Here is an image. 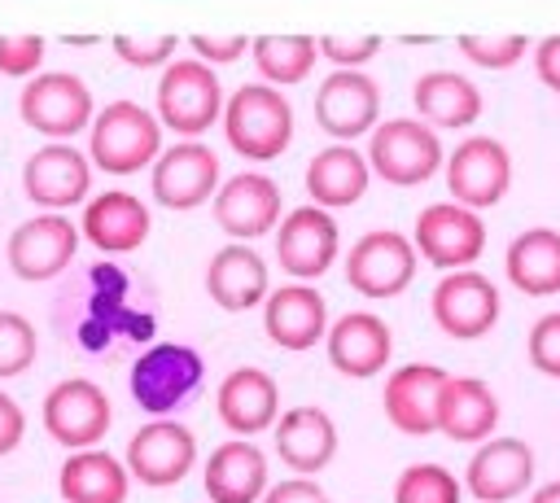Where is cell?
Here are the masks:
<instances>
[{"label": "cell", "instance_id": "obj_1", "mask_svg": "<svg viewBox=\"0 0 560 503\" xmlns=\"http://www.w3.org/2000/svg\"><path fill=\"white\" fill-rule=\"evenodd\" d=\"M219 122H223L228 149L245 162H271L293 140V105L271 83H241L228 96Z\"/></svg>", "mask_w": 560, "mask_h": 503}, {"label": "cell", "instance_id": "obj_2", "mask_svg": "<svg viewBox=\"0 0 560 503\" xmlns=\"http://www.w3.org/2000/svg\"><path fill=\"white\" fill-rule=\"evenodd\" d=\"M201 381H206V359L192 346H184V341L149 346L131 363V376H127L136 407L149 420H162V416H175L179 407H188L197 398Z\"/></svg>", "mask_w": 560, "mask_h": 503}, {"label": "cell", "instance_id": "obj_3", "mask_svg": "<svg viewBox=\"0 0 560 503\" xmlns=\"http://www.w3.org/2000/svg\"><path fill=\"white\" fill-rule=\"evenodd\" d=\"M162 153V122L136 101H109L92 118L88 157L109 175H131Z\"/></svg>", "mask_w": 560, "mask_h": 503}, {"label": "cell", "instance_id": "obj_4", "mask_svg": "<svg viewBox=\"0 0 560 503\" xmlns=\"http://www.w3.org/2000/svg\"><path fill=\"white\" fill-rule=\"evenodd\" d=\"M223 114V87L214 70L197 57H179L158 79V122L179 131L184 140H197L206 127H214Z\"/></svg>", "mask_w": 560, "mask_h": 503}, {"label": "cell", "instance_id": "obj_5", "mask_svg": "<svg viewBox=\"0 0 560 503\" xmlns=\"http://www.w3.org/2000/svg\"><path fill=\"white\" fill-rule=\"evenodd\" d=\"M442 144L438 131L416 122V118H394V122H376L372 140H368V171L381 175L394 188H416L429 175H438L442 166Z\"/></svg>", "mask_w": 560, "mask_h": 503}, {"label": "cell", "instance_id": "obj_6", "mask_svg": "<svg viewBox=\"0 0 560 503\" xmlns=\"http://www.w3.org/2000/svg\"><path fill=\"white\" fill-rule=\"evenodd\" d=\"M114 424V407L105 389L88 376H66L44 394V429L66 451H92L105 442Z\"/></svg>", "mask_w": 560, "mask_h": 503}, {"label": "cell", "instance_id": "obj_7", "mask_svg": "<svg viewBox=\"0 0 560 503\" xmlns=\"http://www.w3.org/2000/svg\"><path fill=\"white\" fill-rule=\"evenodd\" d=\"M127 472L131 481L149 486V490H166V486H179L192 464H197V437L188 424H179L175 416H162V420H144L131 442H127Z\"/></svg>", "mask_w": 560, "mask_h": 503}, {"label": "cell", "instance_id": "obj_8", "mask_svg": "<svg viewBox=\"0 0 560 503\" xmlns=\"http://www.w3.org/2000/svg\"><path fill=\"white\" fill-rule=\"evenodd\" d=\"M18 114L31 131H39L48 140H66V136H79L92 122V92L79 74L48 70V74H35L22 87Z\"/></svg>", "mask_w": 560, "mask_h": 503}, {"label": "cell", "instance_id": "obj_9", "mask_svg": "<svg viewBox=\"0 0 560 503\" xmlns=\"http://www.w3.org/2000/svg\"><path fill=\"white\" fill-rule=\"evenodd\" d=\"M416 245L394 227L363 232L346 254V280L363 297H398L416 276Z\"/></svg>", "mask_w": 560, "mask_h": 503}, {"label": "cell", "instance_id": "obj_10", "mask_svg": "<svg viewBox=\"0 0 560 503\" xmlns=\"http://www.w3.org/2000/svg\"><path fill=\"white\" fill-rule=\"evenodd\" d=\"M416 254L442 271H464L481 258L486 249V223L477 219V210L455 206V201H438L424 206L416 219V236H411Z\"/></svg>", "mask_w": 560, "mask_h": 503}, {"label": "cell", "instance_id": "obj_11", "mask_svg": "<svg viewBox=\"0 0 560 503\" xmlns=\"http://www.w3.org/2000/svg\"><path fill=\"white\" fill-rule=\"evenodd\" d=\"M433 324L455 341H477L499 324V289L477 267L446 271L433 289Z\"/></svg>", "mask_w": 560, "mask_h": 503}, {"label": "cell", "instance_id": "obj_12", "mask_svg": "<svg viewBox=\"0 0 560 503\" xmlns=\"http://www.w3.org/2000/svg\"><path fill=\"white\" fill-rule=\"evenodd\" d=\"M512 184V157L494 136H468L446 157V192L455 206L486 210Z\"/></svg>", "mask_w": 560, "mask_h": 503}, {"label": "cell", "instance_id": "obj_13", "mask_svg": "<svg viewBox=\"0 0 560 503\" xmlns=\"http://www.w3.org/2000/svg\"><path fill=\"white\" fill-rule=\"evenodd\" d=\"M74 249H79V227L66 214H52V210L18 223L13 236H9V245H4L9 271L18 280H31V284L61 276L74 262Z\"/></svg>", "mask_w": 560, "mask_h": 503}, {"label": "cell", "instance_id": "obj_14", "mask_svg": "<svg viewBox=\"0 0 560 503\" xmlns=\"http://www.w3.org/2000/svg\"><path fill=\"white\" fill-rule=\"evenodd\" d=\"M477 503H512L534 486V446L525 437H486L459 481Z\"/></svg>", "mask_w": 560, "mask_h": 503}, {"label": "cell", "instance_id": "obj_15", "mask_svg": "<svg viewBox=\"0 0 560 503\" xmlns=\"http://www.w3.org/2000/svg\"><path fill=\"white\" fill-rule=\"evenodd\" d=\"M337 245H341L337 219L319 206H298L276 223V262L302 284L332 267Z\"/></svg>", "mask_w": 560, "mask_h": 503}, {"label": "cell", "instance_id": "obj_16", "mask_svg": "<svg viewBox=\"0 0 560 503\" xmlns=\"http://www.w3.org/2000/svg\"><path fill=\"white\" fill-rule=\"evenodd\" d=\"M219 188V157L201 140H179L153 157V197L166 210H192Z\"/></svg>", "mask_w": 560, "mask_h": 503}, {"label": "cell", "instance_id": "obj_17", "mask_svg": "<svg viewBox=\"0 0 560 503\" xmlns=\"http://www.w3.org/2000/svg\"><path fill=\"white\" fill-rule=\"evenodd\" d=\"M22 188L39 210L61 214L66 206H79L92 192V162L70 144H44L26 157Z\"/></svg>", "mask_w": 560, "mask_h": 503}, {"label": "cell", "instance_id": "obj_18", "mask_svg": "<svg viewBox=\"0 0 560 503\" xmlns=\"http://www.w3.org/2000/svg\"><path fill=\"white\" fill-rule=\"evenodd\" d=\"M324 346H328V363L350 376V381H368L376 372L389 367V354H394V337H389V324L372 311H346L328 324L324 332Z\"/></svg>", "mask_w": 560, "mask_h": 503}, {"label": "cell", "instance_id": "obj_19", "mask_svg": "<svg viewBox=\"0 0 560 503\" xmlns=\"http://www.w3.org/2000/svg\"><path fill=\"white\" fill-rule=\"evenodd\" d=\"M376 114H381V87L363 70H332L315 92V122L337 140L363 136L368 127H376Z\"/></svg>", "mask_w": 560, "mask_h": 503}, {"label": "cell", "instance_id": "obj_20", "mask_svg": "<svg viewBox=\"0 0 560 503\" xmlns=\"http://www.w3.org/2000/svg\"><path fill=\"white\" fill-rule=\"evenodd\" d=\"M214 223L241 245L271 232L280 223V188L262 171H241L223 188H214Z\"/></svg>", "mask_w": 560, "mask_h": 503}, {"label": "cell", "instance_id": "obj_21", "mask_svg": "<svg viewBox=\"0 0 560 503\" xmlns=\"http://www.w3.org/2000/svg\"><path fill=\"white\" fill-rule=\"evenodd\" d=\"M499 429V398L481 376H446L433 407V433L481 446Z\"/></svg>", "mask_w": 560, "mask_h": 503}, {"label": "cell", "instance_id": "obj_22", "mask_svg": "<svg viewBox=\"0 0 560 503\" xmlns=\"http://www.w3.org/2000/svg\"><path fill=\"white\" fill-rule=\"evenodd\" d=\"M262 328H267V337L280 350H311V346H319L324 332H328L324 293L302 284V280H289V284L271 289L262 297Z\"/></svg>", "mask_w": 560, "mask_h": 503}, {"label": "cell", "instance_id": "obj_23", "mask_svg": "<svg viewBox=\"0 0 560 503\" xmlns=\"http://www.w3.org/2000/svg\"><path fill=\"white\" fill-rule=\"evenodd\" d=\"M201 486L210 503H258L262 490L271 486L267 455L249 437H228L206 455Z\"/></svg>", "mask_w": 560, "mask_h": 503}, {"label": "cell", "instance_id": "obj_24", "mask_svg": "<svg viewBox=\"0 0 560 503\" xmlns=\"http://www.w3.org/2000/svg\"><path fill=\"white\" fill-rule=\"evenodd\" d=\"M271 429H276V455L293 477H315L337 455V424L324 407H311V402L289 407L284 416H276Z\"/></svg>", "mask_w": 560, "mask_h": 503}, {"label": "cell", "instance_id": "obj_25", "mask_svg": "<svg viewBox=\"0 0 560 503\" xmlns=\"http://www.w3.org/2000/svg\"><path fill=\"white\" fill-rule=\"evenodd\" d=\"M214 411L236 437H254L280 416V385L262 367H232L214 394Z\"/></svg>", "mask_w": 560, "mask_h": 503}, {"label": "cell", "instance_id": "obj_26", "mask_svg": "<svg viewBox=\"0 0 560 503\" xmlns=\"http://www.w3.org/2000/svg\"><path fill=\"white\" fill-rule=\"evenodd\" d=\"M446 372L433 367V363H407V367H394L385 376V389H381V407H385V420L407 433V437H429L433 433V407H438V389H442Z\"/></svg>", "mask_w": 560, "mask_h": 503}, {"label": "cell", "instance_id": "obj_27", "mask_svg": "<svg viewBox=\"0 0 560 503\" xmlns=\"http://www.w3.org/2000/svg\"><path fill=\"white\" fill-rule=\"evenodd\" d=\"M153 219L149 206L131 192H96L83 206V223L79 236H88V245H96L101 254H131L144 245Z\"/></svg>", "mask_w": 560, "mask_h": 503}, {"label": "cell", "instance_id": "obj_28", "mask_svg": "<svg viewBox=\"0 0 560 503\" xmlns=\"http://www.w3.org/2000/svg\"><path fill=\"white\" fill-rule=\"evenodd\" d=\"M127 490H131V472L105 446L70 451L57 472L61 503H127Z\"/></svg>", "mask_w": 560, "mask_h": 503}, {"label": "cell", "instance_id": "obj_29", "mask_svg": "<svg viewBox=\"0 0 560 503\" xmlns=\"http://www.w3.org/2000/svg\"><path fill=\"white\" fill-rule=\"evenodd\" d=\"M206 293L223 311L262 306V297H267V262L241 241L223 245V249H214V258L206 267Z\"/></svg>", "mask_w": 560, "mask_h": 503}, {"label": "cell", "instance_id": "obj_30", "mask_svg": "<svg viewBox=\"0 0 560 503\" xmlns=\"http://www.w3.org/2000/svg\"><path fill=\"white\" fill-rule=\"evenodd\" d=\"M368 157L350 144H328L311 157L306 166V192H311V206L319 210H341V206H354L363 192H368Z\"/></svg>", "mask_w": 560, "mask_h": 503}, {"label": "cell", "instance_id": "obj_31", "mask_svg": "<svg viewBox=\"0 0 560 503\" xmlns=\"http://www.w3.org/2000/svg\"><path fill=\"white\" fill-rule=\"evenodd\" d=\"M508 284L525 297L560 293V232L556 227H525L503 258Z\"/></svg>", "mask_w": 560, "mask_h": 503}, {"label": "cell", "instance_id": "obj_32", "mask_svg": "<svg viewBox=\"0 0 560 503\" xmlns=\"http://www.w3.org/2000/svg\"><path fill=\"white\" fill-rule=\"evenodd\" d=\"M416 114L424 127H468L481 114V87L459 70H429L416 79Z\"/></svg>", "mask_w": 560, "mask_h": 503}, {"label": "cell", "instance_id": "obj_33", "mask_svg": "<svg viewBox=\"0 0 560 503\" xmlns=\"http://www.w3.org/2000/svg\"><path fill=\"white\" fill-rule=\"evenodd\" d=\"M249 52H254L262 83H271V87L302 83L319 57L315 35H258V39H249Z\"/></svg>", "mask_w": 560, "mask_h": 503}, {"label": "cell", "instance_id": "obj_34", "mask_svg": "<svg viewBox=\"0 0 560 503\" xmlns=\"http://www.w3.org/2000/svg\"><path fill=\"white\" fill-rule=\"evenodd\" d=\"M394 503H464V486L446 464H411L394 481Z\"/></svg>", "mask_w": 560, "mask_h": 503}, {"label": "cell", "instance_id": "obj_35", "mask_svg": "<svg viewBox=\"0 0 560 503\" xmlns=\"http://www.w3.org/2000/svg\"><path fill=\"white\" fill-rule=\"evenodd\" d=\"M35 354H39L35 324L18 311H0V381H13L22 372H31Z\"/></svg>", "mask_w": 560, "mask_h": 503}, {"label": "cell", "instance_id": "obj_36", "mask_svg": "<svg viewBox=\"0 0 560 503\" xmlns=\"http://www.w3.org/2000/svg\"><path fill=\"white\" fill-rule=\"evenodd\" d=\"M455 48H459L472 66L503 70V66H516V61L529 52V39H525V35H459Z\"/></svg>", "mask_w": 560, "mask_h": 503}, {"label": "cell", "instance_id": "obj_37", "mask_svg": "<svg viewBox=\"0 0 560 503\" xmlns=\"http://www.w3.org/2000/svg\"><path fill=\"white\" fill-rule=\"evenodd\" d=\"M525 350H529V363H534L542 376L560 381V311H547V315L534 319Z\"/></svg>", "mask_w": 560, "mask_h": 503}, {"label": "cell", "instance_id": "obj_38", "mask_svg": "<svg viewBox=\"0 0 560 503\" xmlns=\"http://www.w3.org/2000/svg\"><path fill=\"white\" fill-rule=\"evenodd\" d=\"M315 48H319V57L337 61L341 70H354V66H363V61L376 57L381 35H319Z\"/></svg>", "mask_w": 560, "mask_h": 503}, {"label": "cell", "instance_id": "obj_39", "mask_svg": "<svg viewBox=\"0 0 560 503\" xmlns=\"http://www.w3.org/2000/svg\"><path fill=\"white\" fill-rule=\"evenodd\" d=\"M39 61H44L39 35H0V74L22 79V74H35Z\"/></svg>", "mask_w": 560, "mask_h": 503}, {"label": "cell", "instance_id": "obj_40", "mask_svg": "<svg viewBox=\"0 0 560 503\" xmlns=\"http://www.w3.org/2000/svg\"><path fill=\"white\" fill-rule=\"evenodd\" d=\"M175 35H158V39H136V35H114V52L127 61V66H140V70H149V66H162V61H171V52H175Z\"/></svg>", "mask_w": 560, "mask_h": 503}, {"label": "cell", "instance_id": "obj_41", "mask_svg": "<svg viewBox=\"0 0 560 503\" xmlns=\"http://www.w3.org/2000/svg\"><path fill=\"white\" fill-rule=\"evenodd\" d=\"M258 503H328V494L315 477H284V481H271Z\"/></svg>", "mask_w": 560, "mask_h": 503}, {"label": "cell", "instance_id": "obj_42", "mask_svg": "<svg viewBox=\"0 0 560 503\" xmlns=\"http://www.w3.org/2000/svg\"><path fill=\"white\" fill-rule=\"evenodd\" d=\"M249 48L245 35H192V52H201L197 61H236Z\"/></svg>", "mask_w": 560, "mask_h": 503}, {"label": "cell", "instance_id": "obj_43", "mask_svg": "<svg viewBox=\"0 0 560 503\" xmlns=\"http://www.w3.org/2000/svg\"><path fill=\"white\" fill-rule=\"evenodd\" d=\"M22 437H26V416H22V407L0 389V455L18 451Z\"/></svg>", "mask_w": 560, "mask_h": 503}, {"label": "cell", "instance_id": "obj_44", "mask_svg": "<svg viewBox=\"0 0 560 503\" xmlns=\"http://www.w3.org/2000/svg\"><path fill=\"white\" fill-rule=\"evenodd\" d=\"M534 70H538V79H542L551 92H560V35H547V39L534 48Z\"/></svg>", "mask_w": 560, "mask_h": 503}, {"label": "cell", "instance_id": "obj_45", "mask_svg": "<svg viewBox=\"0 0 560 503\" xmlns=\"http://www.w3.org/2000/svg\"><path fill=\"white\" fill-rule=\"evenodd\" d=\"M529 503H560V477H556V481H542V486L529 494Z\"/></svg>", "mask_w": 560, "mask_h": 503}]
</instances>
